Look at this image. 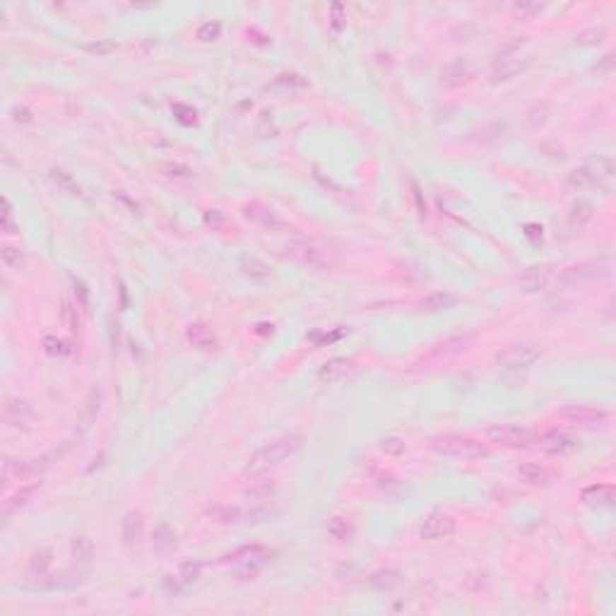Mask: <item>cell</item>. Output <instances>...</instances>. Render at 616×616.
<instances>
[{"mask_svg": "<svg viewBox=\"0 0 616 616\" xmlns=\"http://www.w3.org/2000/svg\"><path fill=\"white\" fill-rule=\"evenodd\" d=\"M303 448V438L296 434L291 436H282V438L272 441V443L262 446L260 451H255L250 455L248 465H246V472L248 475H260V472L274 467V465L284 463V460L294 458L298 451Z\"/></svg>", "mask_w": 616, "mask_h": 616, "instance_id": "obj_1", "label": "cell"}, {"mask_svg": "<svg viewBox=\"0 0 616 616\" xmlns=\"http://www.w3.org/2000/svg\"><path fill=\"white\" fill-rule=\"evenodd\" d=\"M431 448L441 455L448 458H460V460H482L489 458V448L482 446L480 441L467 438V436H458V434H443V436H434L431 438Z\"/></svg>", "mask_w": 616, "mask_h": 616, "instance_id": "obj_2", "label": "cell"}, {"mask_svg": "<svg viewBox=\"0 0 616 616\" xmlns=\"http://www.w3.org/2000/svg\"><path fill=\"white\" fill-rule=\"evenodd\" d=\"M270 556H272L270 549L260 547V544H253V547H243L238 549L236 554L226 556V561H231V564L236 566V573L241 580H255L260 568L270 561Z\"/></svg>", "mask_w": 616, "mask_h": 616, "instance_id": "obj_3", "label": "cell"}, {"mask_svg": "<svg viewBox=\"0 0 616 616\" xmlns=\"http://www.w3.org/2000/svg\"><path fill=\"white\" fill-rule=\"evenodd\" d=\"M487 438L501 448H528L535 443V434L516 424H496L487 429Z\"/></svg>", "mask_w": 616, "mask_h": 616, "instance_id": "obj_4", "label": "cell"}, {"mask_svg": "<svg viewBox=\"0 0 616 616\" xmlns=\"http://www.w3.org/2000/svg\"><path fill=\"white\" fill-rule=\"evenodd\" d=\"M243 217H246L248 222L262 226V229L274 231V234H279V231H289V224H286L284 219L272 210V207L262 205V202H246V205H243Z\"/></svg>", "mask_w": 616, "mask_h": 616, "instance_id": "obj_5", "label": "cell"}, {"mask_svg": "<svg viewBox=\"0 0 616 616\" xmlns=\"http://www.w3.org/2000/svg\"><path fill=\"white\" fill-rule=\"evenodd\" d=\"M559 417L571 424H578V426H604L609 422V412L590 405H568L559 412Z\"/></svg>", "mask_w": 616, "mask_h": 616, "instance_id": "obj_6", "label": "cell"}, {"mask_svg": "<svg viewBox=\"0 0 616 616\" xmlns=\"http://www.w3.org/2000/svg\"><path fill=\"white\" fill-rule=\"evenodd\" d=\"M535 443L542 453H547V455H571V453H576L578 446H580L576 436L559 431V429L542 434L540 438H535Z\"/></svg>", "mask_w": 616, "mask_h": 616, "instance_id": "obj_7", "label": "cell"}, {"mask_svg": "<svg viewBox=\"0 0 616 616\" xmlns=\"http://www.w3.org/2000/svg\"><path fill=\"white\" fill-rule=\"evenodd\" d=\"M537 359H540V349H537L535 344H513L508 347L506 351H501V354L496 356V361H499V366H504L508 371H520V368L532 366Z\"/></svg>", "mask_w": 616, "mask_h": 616, "instance_id": "obj_8", "label": "cell"}, {"mask_svg": "<svg viewBox=\"0 0 616 616\" xmlns=\"http://www.w3.org/2000/svg\"><path fill=\"white\" fill-rule=\"evenodd\" d=\"M455 528H458L455 518L448 516V513L436 511V513H431V516L424 518L419 535H422V540L436 542V540H446V537H451L453 532H455Z\"/></svg>", "mask_w": 616, "mask_h": 616, "instance_id": "obj_9", "label": "cell"}, {"mask_svg": "<svg viewBox=\"0 0 616 616\" xmlns=\"http://www.w3.org/2000/svg\"><path fill=\"white\" fill-rule=\"evenodd\" d=\"M472 342H475V335L470 332H463V335H451V337L441 339V342H436L431 347V351H429V356L431 359H451V356H458L463 354V351H467Z\"/></svg>", "mask_w": 616, "mask_h": 616, "instance_id": "obj_10", "label": "cell"}, {"mask_svg": "<svg viewBox=\"0 0 616 616\" xmlns=\"http://www.w3.org/2000/svg\"><path fill=\"white\" fill-rule=\"evenodd\" d=\"M284 255L301 265H308V267H322L325 265V258H322V250H318L315 246H310L306 241H289L284 243Z\"/></svg>", "mask_w": 616, "mask_h": 616, "instance_id": "obj_11", "label": "cell"}, {"mask_svg": "<svg viewBox=\"0 0 616 616\" xmlns=\"http://www.w3.org/2000/svg\"><path fill=\"white\" fill-rule=\"evenodd\" d=\"M94 556H97V549H94V542L89 540L87 535H75L73 542H70V559H73L75 568L80 573H87L94 564Z\"/></svg>", "mask_w": 616, "mask_h": 616, "instance_id": "obj_12", "label": "cell"}, {"mask_svg": "<svg viewBox=\"0 0 616 616\" xmlns=\"http://www.w3.org/2000/svg\"><path fill=\"white\" fill-rule=\"evenodd\" d=\"M145 540V516L140 511H130L123 518V544L125 549H137Z\"/></svg>", "mask_w": 616, "mask_h": 616, "instance_id": "obj_13", "label": "cell"}, {"mask_svg": "<svg viewBox=\"0 0 616 616\" xmlns=\"http://www.w3.org/2000/svg\"><path fill=\"white\" fill-rule=\"evenodd\" d=\"M549 282H552V270L544 265H532L518 277L520 289L528 291V294H537V291L547 289Z\"/></svg>", "mask_w": 616, "mask_h": 616, "instance_id": "obj_14", "label": "cell"}, {"mask_svg": "<svg viewBox=\"0 0 616 616\" xmlns=\"http://www.w3.org/2000/svg\"><path fill=\"white\" fill-rule=\"evenodd\" d=\"M595 277H600V267L592 265V262H583V265L566 267V270L559 274V284L568 289V286H580Z\"/></svg>", "mask_w": 616, "mask_h": 616, "instance_id": "obj_15", "label": "cell"}, {"mask_svg": "<svg viewBox=\"0 0 616 616\" xmlns=\"http://www.w3.org/2000/svg\"><path fill=\"white\" fill-rule=\"evenodd\" d=\"M583 171L588 173V176L592 178V183L600 188V185H607L609 181H612L614 176V164L609 157H602V154H597V157H590L588 161L583 164Z\"/></svg>", "mask_w": 616, "mask_h": 616, "instance_id": "obj_16", "label": "cell"}, {"mask_svg": "<svg viewBox=\"0 0 616 616\" xmlns=\"http://www.w3.org/2000/svg\"><path fill=\"white\" fill-rule=\"evenodd\" d=\"M351 371H354V361H351V359L335 356V359H327V361L320 366L318 380L320 383H337V380H342L344 376H349Z\"/></svg>", "mask_w": 616, "mask_h": 616, "instance_id": "obj_17", "label": "cell"}, {"mask_svg": "<svg viewBox=\"0 0 616 616\" xmlns=\"http://www.w3.org/2000/svg\"><path fill=\"white\" fill-rule=\"evenodd\" d=\"M185 337H188V342L200 351H214L219 347L217 335H214L205 322H193V325H188Z\"/></svg>", "mask_w": 616, "mask_h": 616, "instance_id": "obj_18", "label": "cell"}, {"mask_svg": "<svg viewBox=\"0 0 616 616\" xmlns=\"http://www.w3.org/2000/svg\"><path fill=\"white\" fill-rule=\"evenodd\" d=\"M176 547H178V535L166 523H159L152 532V549L161 556H169L176 552Z\"/></svg>", "mask_w": 616, "mask_h": 616, "instance_id": "obj_19", "label": "cell"}, {"mask_svg": "<svg viewBox=\"0 0 616 616\" xmlns=\"http://www.w3.org/2000/svg\"><path fill=\"white\" fill-rule=\"evenodd\" d=\"M101 397H104V395H101V388H92V390H89L85 405H82L80 414H77V426H80V431H87V429L94 424V419H97Z\"/></svg>", "mask_w": 616, "mask_h": 616, "instance_id": "obj_20", "label": "cell"}, {"mask_svg": "<svg viewBox=\"0 0 616 616\" xmlns=\"http://www.w3.org/2000/svg\"><path fill=\"white\" fill-rule=\"evenodd\" d=\"M32 422V409L22 400H8L5 402V424L13 429H27Z\"/></svg>", "mask_w": 616, "mask_h": 616, "instance_id": "obj_21", "label": "cell"}, {"mask_svg": "<svg viewBox=\"0 0 616 616\" xmlns=\"http://www.w3.org/2000/svg\"><path fill=\"white\" fill-rule=\"evenodd\" d=\"M39 489H41V482H32L29 487H22L20 492L10 496V499L3 504V520H5V523H8L13 513H17L20 508H25L29 501H32V496L39 492Z\"/></svg>", "mask_w": 616, "mask_h": 616, "instance_id": "obj_22", "label": "cell"}, {"mask_svg": "<svg viewBox=\"0 0 616 616\" xmlns=\"http://www.w3.org/2000/svg\"><path fill=\"white\" fill-rule=\"evenodd\" d=\"M518 477H520V482L530 484V487H547V484L554 480L552 472H549L547 467H542V465H537V463L520 465V467H518Z\"/></svg>", "mask_w": 616, "mask_h": 616, "instance_id": "obj_23", "label": "cell"}, {"mask_svg": "<svg viewBox=\"0 0 616 616\" xmlns=\"http://www.w3.org/2000/svg\"><path fill=\"white\" fill-rule=\"evenodd\" d=\"M458 296L451 294V291H436V294L424 296L419 301V310L424 313H441V310H451L455 308Z\"/></svg>", "mask_w": 616, "mask_h": 616, "instance_id": "obj_24", "label": "cell"}, {"mask_svg": "<svg viewBox=\"0 0 616 616\" xmlns=\"http://www.w3.org/2000/svg\"><path fill=\"white\" fill-rule=\"evenodd\" d=\"M207 518L214 520L217 525H238L241 520H246L241 508L236 506H224V504H214L207 508Z\"/></svg>", "mask_w": 616, "mask_h": 616, "instance_id": "obj_25", "label": "cell"}, {"mask_svg": "<svg viewBox=\"0 0 616 616\" xmlns=\"http://www.w3.org/2000/svg\"><path fill=\"white\" fill-rule=\"evenodd\" d=\"M470 77H472V68L467 61H453L451 65H446L443 73H441V80H443V85L448 87L465 85V82H470Z\"/></svg>", "mask_w": 616, "mask_h": 616, "instance_id": "obj_26", "label": "cell"}, {"mask_svg": "<svg viewBox=\"0 0 616 616\" xmlns=\"http://www.w3.org/2000/svg\"><path fill=\"white\" fill-rule=\"evenodd\" d=\"M243 496L253 504H267L277 496V482L272 480H260V482H253L250 487L243 489Z\"/></svg>", "mask_w": 616, "mask_h": 616, "instance_id": "obj_27", "label": "cell"}, {"mask_svg": "<svg viewBox=\"0 0 616 616\" xmlns=\"http://www.w3.org/2000/svg\"><path fill=\"white\" fill-rule=\"evenodd\" d=\"M400 583H402V573L395 571V568H380V571L371 573L368 578V585L378 592H390L397 588Z\"/></svg>", "mask_w": 616, "mask_h": 616, "instance_id": "obj_28", "label": "cell"}, {"mask_svg": "<svg viewBox=\"0 0 616 616\" xmlns=\"http://www.w3.org/2000/svg\"><path fill=\"white\" fill-rule=\"evenodd\" d=\"M583 501L588 506H612L614 487L612 484H592V487L583 489Z\"/></svg>", "mask_w": 616, "mask_h": 616, "instance_id": "obj_29", "label": "cell"}, {"mask_svg": "<svg viewBox=\"0 0 616 616\" xmlns=\"http://www.w3.org/2000/svg\"><path fill=\"white\" fill-rule=\"evenodd\" d=\"M241 270H243V274H246V277L258 279V282H267V279H272V267L267 265L265 260L253 258V255H246V258H241Z\"/></svg>", "mask_w": 616, "mask_h": 616, "instance_id": "obj_30", "label": "cell"}, {"mask_svg": "<svg viewBox=\"0 0 616 616\" xmlns=\"http://www.w3.org/2000/svg\"><path fill=\"white\" fill-rule=\"evenodd\" d=\"M51 564H53V552H51V549H39V552H34L32 559H29L27 573L32 578H46Z\"/></svg>", "mask_w": 616, "mask_h": 616, "instance_id": "obj_31", "label": "cell"}, {"mask_svg": "<svg viewBox=\"0 0 616 616\" xmlns=\"http://www.w3.org/2000/svg\"><path fill=\"white\" fill-rule=\"evenodd\" d=\"M325 530H327V535H330L332 540H337V542H349L351 535H354L351 523L347 518H342V516H332L330 520H327Z\"/></svg>", "mask_w": 616, "mask_h": 616, "instance_id": "obj_32", "label": "cell"}, {"mask_svg": "<svg viewBox=\"0 0 616 616\" xmlns=\"http://www.w3.org/2000/svg\"><path fill=\"white\" fill-rule=\"evenodd\" d=\"M590 219H592V205L585 200H578L576 205H573L571 214H568V226H571V229H583Z\"/></svg>", "mask_w": 616, "mask_h": 616, "instance_id": "obj_33", "label": "cell"}, {"mask_svg": "<svg viewBox=\"0 0 616 616\" xmlns=\"http://www.w3.org/2000/svg\"><path fill=\"white\" fill-rule=\"evenodd\" d=\"M51 181L56 183L58 188L63 190V193H68V195H82L80 183H77L68 171H63V169H51Z\"/></svg>", "mask_w": 616, "mask_h": 616, "instance_id": "obj_34", "label": "cell"}, {"mask_svg": "<svg viewBox=\"0 0 616 616\" xmlns=\"http://www.w3.org/2000/svg\"><path fill=\"white\" fill-rule=\"evenodd\" d=\"M0 260H3V265L8 267V270H15V272L25 270V253L15 246L0 248Z\"/></svg>", "mask_w": 616, "mask_h": 616, "instance_id": "obj_35", "label": "cell"}, {"mask_svg": "<svg viewBox=\"0 0 616 616\" xmlns=\"http://www.w3.org/2000/svg\"><path fill=\"white\" fill-rule=\"evenodd\" d=\"M544 10V5L542 3H530V0H520V3H513V8H511V15H513V20H523V22H528V20H532V17H537Z\"/></svg>", "mask_w": 616, "mask_h": 616, "instance_id": "obj_36", "label": "cell"}, {"mask_svg": "<svg viewBox=\"0 0 616 616\" xmlns=\"http://www.w3.org/2000/svg\"><path fill=\"white\" fill-rule=\"evenodd\" d=\"M270 87L279 89V92H294V89H306L308 82L296 73H284V75H279Z\"/></svg>", "mask_w": 616, "mask_h": 616, "instance_id": "obj_37", "label": "cell"}, {"mask_svg": "<svg viewBox=\"0 0 616 616\" xmlns=\"http://www.w3.org/2000/svg\"><path fill=\"white\" fill-rule=\"evenodd\" d=\"M277 516H279V511L277 508H272L270 501H267V504H255L253 508H250V511L246 513V523L258 525V523H267V520H272Z\"/></svg>", "mask_w": 616, "mask_h": 616, "instance_id": "obj_38", "label": "cell"}, {"mask_svg": "<svg viewBox=\"0 0 616 616\" xmlns=\"http://www.w3.org/2000/svg\"><path fill=\"white\" fill-rule=\"evenodd\" d=\"M200 573H202V564H200V561H183L176 576L181 578V583L185 585V590H188L190 585H195L197 580H200Z\"/></svg>", "mask_w": 616, "mask_h": 616, "instance_id": "obj_39", "label": "cell"}, {"mask_svg": "<svg viewBox=\"0 0 616 616\" xmlns=\"http://www.w3.org/2000/svg\"><path fill=\"white\" fill-rule=\"evenodd\" d=\"M159 171L164 173L166 178H181V181L193 176V169H190L188 164H181V161H161Z\"/></svg>", "mask_w": 616, "mask_h": 616, "instance_id": "obj_40", "label": "cell"}, {"mask_svg": "<svg viewBox=\"0 0 616 616\" xmlns=\"http://www.w3.org/2000/svg\"><path fill=\"white\" fill-rule=\"evenodd\" d=\"M61 313H63V322H65V327H68L70 332L73 335H77V330H80V313H77V306L73 301H70V298H63V303H61Z\"/></svg>", "mask_w": 616, "mask_h": 616, "instance_id": "obj_41", "label": "cell"}, {"mask_svg": "<svg viewBox=\"0 0 616 616\" xmlns=\"http://www.w3.org/2000/svg\"><path fill=\"white\" fill-rule=\"evenodd\" d=\"M0 229H3V234L13 236L20 231V226L15 224V212H13V202L8 200V197H3V217H0Z\"/></svg>", "mask_w": 616, "mask_h": 616, "instance_id": "obj_42", "label": "cell"}, {"mask_svg": "<svg viewBox=\"0 0 616 616\" xmlns=\"http://www.w3.org/2000/svg\"><path fill=\"white\" fill-rule=\"evenodd\" d=\"M604 37H607L604 27H588V29H583V32H578L576 44H580V46H597V44H602Z\"/></svg>", "mask_w": 616, "mask_h": 616, "instance_id": "obj_43", "label": "cell"}, {"mask_svg": "<svg viewBox=\"0 0 616 616\" xmlns=\"http://www.w3.org/2000/svg\"><path fill=\"white\" fill-rule=\"evenodd\" d=\"M380 451L385 453V455L400 458V455H405L407 446L400 436H385V438H380Z\"/></svg>", "mask_w": 616, "mask_h": 616, "instance_id": "obj_44", "label": "cell"}, {"mask_svg": "<svg viewBox=\"0 0 616 616\" xmlns=\"http://www.w3.org/2000/svg\"><path fill=\"white\" fill-rule=\"evenodd\" d=\"M568 188H573V190H588V188H597V185L592 183V178L583 171V166H578V169L573 171L571 176H568Z\"/></svg>", "mask_w": 616, "mask_h": 616, "instance_id": "obj_45", "label": "cell"}, {"mask_svg": "<svg viewBox=\"0 0 616 616\" xmlns=\"http://www.w3.org/2000/svg\"><path fill=\"white\" fill-rule=\"evenodd\" d=\"M219 34H222V25L219 22H205V25L197 27L195 37L200 41H217Z\"/></svg>", "mask_w": 616, "mask_h": 616, "instance_id": "obj_46", "label": "cell"}, {"mask_svg": "<svg viewBox=\"0 0 616 616\" xmlns=\"http://www.w3.org/2000/svg\"><path fill=\"white\" fill-rule=\"evenodd\" d=\"M44 351L49 356H65V354H68V344H65L63 339L49 335V337H44Z\"/></svg>", "mask_w": 616, "mask_h": 616, "instance_id": "obj_47", "label": "cell"}, {"mask_svg": "<svg viewBox=\"0 0 616 616\" xmlns=\"http://www.w3.org/2000/svg\"><path fill=\"white\" fill-rule=\"evenodd\" d=\"M330 27L335 29V32H342V29L347 27V13L339 3L330 5Z\"/></svg>", "mask_w": 616, "mask_h": 616, "instance_id": "obj_48", "label": "cell"}, {"mask_svg": "<svg viewBox=\"0 0 616 616\" xmlns=\"http://www.w3.org/2000/svg\"><path fill=\"white\" fill-rule=\"evenodd\" d=\"M116 49H118V44H113V41H109V39H101V41H97V44L87 46V51L97 53V56H109V53H113Z\"/></svg>", "mask_w": 616, "mask_h": 616, "instance_id": "obj_49", "label": "cell"}, {"mask_svg": "<svg viewBox=\"0 0 616 616\" xmlns=\"http://www.w3.org/2000/svg\"><path fill=\"white\" fill-rule=\"evenodd\" d=\"M164 588H166V592H169V595H181V592H185V585L181 583V578L178 576H164Z\"/></svg>", "mask_w": 616, "mask_h": 616, "instance_id": "obj_50", "label": "cell"}, {"mask_svg": "<svg viewBox=\"0 0 616 616\" xmlns=\"http://www.w3.org/2000/svg\"><path fill=\"white\" fill-rule=\"evenodd\" d=\"M75 296L77 301H80V306H87L89 303V289L85 282H80V279H75Z\"/></svg>", "mask_w": 616, "mask_h": 616, "instance_id": "obj_51", "label": "cell"}, {"mask_svg": "<svg viewBox=\"0 0 616 616\" xmlns=\"http://www.w3.org/2000/svg\"><path fill=\"white\" fill-rule=\"evenodd\" d=\"M205 219H207V224H222L224 222V214L219 212V210H210L205 214Z\"/></svg>", "mask_w": 616, "mask_h": 616, "instance_id": "obj_52", "label": "cell"}, {"mask_svg": "<svg viewBox=\"0 0 616 616\" xmlns=\"http://www.w3.org/2000/svg\"><path fill=\"white\" fill-rule=\"evenodd\" d=\"M542 231H544V229H542L540 224H528V226H525V234H528L530 238H542V236H544Z\"/></svg>", "mask_w": 616, "mask_h": 616, "instance_id": "obj_53", "label": "cell"}, {"mask_svg": "<svg viewBox=\"0 0 616 616\" xmlns=\"http://www.w3.org/2000/svg\"><path fill=\"white\" fill-rule=\"evenodd\" d=\"M13 118H15V121H32V116H29L27 109H15L13 111Z\"/></svg>", "mask_w": 616, "mask_h": 616, "instance_id": "obj_54", "label": "cell"}]
</instances>
